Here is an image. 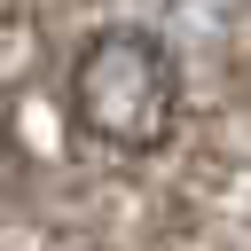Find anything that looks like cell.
<instances>
[{
    "mask_svg": "<svg viewBox=\"0 0 251 251\" xmlns=\"http://www.w3.org/2000/svg\"><path fill=\"white\" fill-rule=\"evenodd\" d=\"M71 110L110 149H157L180 118V63L141 24H102L71 55Z\"/></svg>",
    "mask_w": 251,
    "mask_h": 251,
    "instance_id": "1",
    "label": "cell"
}]
</instances>
